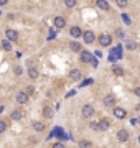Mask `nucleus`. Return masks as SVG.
Listing matches in <instances>:
<instances>
[{"label": "nucleus", "mask_w": 140, "mask_h": 148, "mask_svg": "<svg viewBox=\"0 0 140 148\" xmlns=\"http://www.w3.org/2000/svg\"><path fill=\"white\" fill-rule=\"evenodd\" d=\"M122 58V46H115L111 49V54H109V59L111 61H117Z\"/></svg>", "instance_id": "f257e3e1"}, {"label": "nucleus", "mask_w": 140, "mask_h": 148, "mask_svg": "<svg viewBox=\"0 0 140 148\" xmlns=\"http://www.w3.org/2000/svg\"><path fill=\"white\" fill-rule=\"evenodd\" d=\"M94 114V107L91 105V104H86V105H82V109H81V115L84 117V119H89V117H92Z\"/></svg>", "instance_id": "f03ea898"}, {"label": "nucleus", "mask_w": 140, "mask_h": 148, "mask_svg": "<svg viewBox=\"0 0 140 148\" xmlns=\"http://www.w3.org/2000/svg\"><path fill=\"white\" fill-rule=\"evenodd\" d=\"M82 40H84V43H86V45H92L94 40H96V35H94V31H91V30L82 31Z\"/></svg>", "instance_id": "7ed1b4c3"}, {"label": "nucleus", "mask_w": 140, "mask_h": 148, "mask_svg": "<svg viewBox=\"0 0 140 148\" xmlns=\"http://www.w3.org/2000/svg\"><path fill=\"white\" fill-rule=\"evenodd\" d=\"M99 45L100 46H111L112 45V36L107 33H102L99 36Z\"/></svg>", "instance_id": "20e7f679"}, {"label": "nucleus", "mask_w": 140, "mask_h": 148, "mask_svg": "<svg viewBox=\"0 0 140 148\" xmlns=\"http://www.w3.org/2000/svg\"><path fill=\"white\" fill-rule=\"evenodd\" d=\"M79 59H81V63H91V61L94 59L92 58V53H89V51H84V49H82V51H81L79 53Z\"/></svg>", "instance_id": "39448f33"}, {"label": "nucleus", "mask_w": 140, "mask_h": 148, "mask_svg": "<svg viewBox=\"0 0 140 148\" xmlns=\"http://www.w3.org/2000/svg\"><path fill=\"white\" fill-rule=\"evenodd\" d=\"M15 99H17V102H18L20 105H25V104L28 102V95H27V92H18Z\"/></svg>", "instance_id": "423d86ee"}, {"label": "nucleus", "mask_w": 140, "mask_h": 148, "mask_svg": "<svg viewBox=\"0 0 140 148\" xmlns=\"http://www.w3.org/2000/svg\"><path fill=\"white\" fill-rule=\"evenodd\" d=\"M114 115H115L117 119L122 120V119H125V117H127V110H124L122 107H115V109H114Z\"/></svg>", "instance_id": "0eeeda50"}, {"label": "nucleus", "mask_w": 140, "mask_h": 148, "mask_svg": "<svg viewBox=\"0 0 140 148\" xmlns=\"http://www.w3.org/2000/svg\"><path fill=\"white\" fill-rule=\"evenodd\" d=\"M117 140H119V141H127V140H129V132L124 130V128L119 130V132H117Z\"/></svg>", "instance_id": "6e6552de"}, {"label": "nucleus", "mask_w": 140, "mask_h": 148, "mask_svg": "<svg viewBox=\"0 0 140 148\" xmlns=\"http://www.w3.org/2000/svg\"><path fill=\"white\" fill-rule=\"evenodd\" d=\"M5 35H7V40L8 41H17V40H18V33H17L15 30H7Z\"/></svg>", "instance_id": "1a4fd4ad"}, {"label": "nucleus", "mask_w": 140, "mask_h": 148, "mask_svg": "<svg viewBox=\"0 0 140 148\" xmlns=\"http://www.w3.org/2000/svg\"><path fill=\"white\" fill-rule=\"evenodd\" d=\"M10 117H12V120H21V119L25 117V112H23V110H13V112L10 114Z\"/></svg>", "instance_id": "9d476101"}, {"label": "nucleus", "mask_w": 140, "mask_h": 148, "mask_svg": "<svg viewBox=\"0 0 140 148\" xmlns=\"http://www.w3.org/2000/svg\"><path fill=\"white\" fill-rule=\"evenodd\" d=\"M54 27L56 28H64L66 27V20L63 17H54Z\"/></svg>", "instance_id": "9b49d317"}, {"label": "nucleus", "mask_w": 140, "mask_h": 148, "mask_svg": "<svg viewBox=\"0 0 140 148\" xmlns=\"http://www.w3.org/2000/svg\"><path fill=\"white\" fill-rule=\"evenodd\" d=\"M69 79H71V81L81 79V71L79 69H71V71H69Z\"/></svg>", "instance_id": "f8f14e48"}, {"label": "nucleus", "mask_w": 140, "mask_h": 148, "mask_svg": "<svg viewBox=\"0 0 140 148\" xmlns=\"http://www.w3.org/2000/svg\"><path fill=\"white\" fill-rule=\"evenodd\" d=\"M69 33H71V36H73V38H79L81 35H82V31H81L79 27H73L71 30H69Z\"/></svg>", "instance_id": "ddd939ff"}, {"label": "nucleus", "mask_w": 140, "mask_h": 148, "mask_svg": "<svg viewBox=\"0 0 140 148\" xmlns=\"http://www.w3.org/2000/svg\"><path fill=\"white\" fill-rule=\"evenodd\" d=\"M104 104H106L107 107H112L114 104H115V97L114 95H106L104 97Z\"/></svg>", "instance_id": "4468645a"}, {"label": "nucleus", "mask_w": 140, "mask_h": 148, "mask_svg": "<svg viewBox=\"0 0 140 148\" xmlns=\"http://www.w3.org/2000/svg\"><path fill=\"white\" fill-rule=\"evenodd\" d=\"M99 127H100V132H102V130H107V128L111 127V120H109V119H102V120L99 122Z\"/></svg>", "instance_id": "2eb2a0df"}, {"label": "nucleus", "mask_w": 140, "mask_h": 148, "mask_svg": "<svg viewBox=\"0 0 140 148\" xmlns=\"http://www.w3.org/2000/svg\"><path fill=\"white\" fill-rule=\"evenodd\" d=\"M43 115H45V119H51L54 115V110L51 107H45L43 109Z\"/></svg>", "instance_id": "dca6fc26"}, {"label": "nucleus", "mask_w": 140, "mask_h": 148, "mask_svg": "<svg viewBox=\"0 0 140 148\" xmlns=\"http://www.w3.org/2000/svg\"><path fill=\"white\" fill-rule=\"evenodd\" d=\"M0 46H2V49H5V51H12V45H10L8 40H2L0 41Z\"/></svg>", "instance_id": "f3484780"}, {"label": "nucleus", "mask_w": 140, "mask_h": 148, "mask_svg": "<svg viewBox=\"0 0 140 148\" xmlns=\"http://www.w3.org/2000/svg\"><path fill=\"white\" fill-rule=\"evenodd\" d=\"M96 3H97V7H99L100 10H109V2H107V0H97Z\"/></svg>", "instance_id": "a211bd4d"}, {"label": "nucleus", "mask_w": 140, "mask_h": 148, "mask_svg": "<svg viewBox=\"0 0 140 148\" xmlns=\"http://www.w3.org/2000/svg\"><path fill=\"white\" fill-rule=\"evenodd\" d=\"M69 48H71L73 51H76V53H81V51H82V49H81V45L78 41H71V43H69Z\"/></svg>", "instance_id": "6ab92c4d"}, {"label": "nucleus", "mask_w": 140, "mask_h": 148, "mask_svg": "<svg viewBox=\"0 0 140 148\" xmlns=\"http://www.w3.org/2000/svg\"><path fill=\"white\" fill-rule=\"evenodd\" d=\"M33 128H35V132H43V130H45V125H43L41 122H33Z\"/></svg>", "instance_id": "aec40b11"}, {"label": "nucleus", "mask_w": 140, "mask_h": 148, "mask_svg": "<svg viewBox=\"0 0 140 148\" xmlns=\"http://www.w3.org/2000/svg\"><path fill=\"white\" fill-rule=\"evenodd\" d=\"M28 76H30L31 79H36V77H38V69H35V67H30V69H28Z\"/></svg>", "instance_id": "412c9836"}, {"label": "nucleus", "mask_w": 140, "mask_h": 148, "mask_svg": "<svg viewBox=\"0 0 140 148\" xmlns=\"http://www.w3.org/2000/svg\"><path fill=\"white\" fill-rule=\"evenodd\" d=\"M79 148H92V143L87 140H81L79 141Z\"/></svg>", "instance_id": "4be33fe9"}, {"label": "nucleus", "mask_w": 140, "mask_h": 148, "mask_svg": "<svg viewBox=\"0 0 140 148\" xmlns=\"http://www.w3.org/2000/svg\"><path fill=\"white\" fill-rule=\"evenodd\" d=\"M112 71H114V74H115V76H122V74H124V69H122L120 66H114Z\"/></svg>", "instance_id": "5701e85b"}, {"label": "nucleus", "mask_w": 140, "mask_h": 148, "mask_svg": "<svg viewBox=\"0 0 140 148\" xmlns=\"http://www.w3.org/2000/svg\"><path fill=\"white\" fill-rule=\"evenodd\" d=\"M115 3L119 5V8H124L129 5V0H115Z\"/></svg>", "instance_id": "b1692460"}, {"label": "nucleus", "mask_w": 140, "mask_h": 148, "mask_svg": "<svg viewBox=\"0 0 140 148\" xmlns=\"http://www.w3.org/2000/svg\"><path fill=\"white\" fill-rule=\"evenodd\" d=\"M64 5H66L68 8H73L74 5H76V0H64Z\"/></svg>", "instance_id": "393cba45"}, {"label": "nucleus", "mask_w": 140, "mask_h": 148, "mask_svg": "<svg viewBox=\"0 0 140 148\" xmlns=\"http://www.w3.org/2000/svg\"><path fill=\"white\" fill-rule=\"evenodd\" d=\"M89 127L92 128V130H96V132H100V127H99V122H92Z\"/></svg>", "instance_id": "a878e982"}, {"label": "nucleus", "mask_w": 140, "mask_h": 148, "mask_svg": "<svg viewBox=\"0 0 140 148\" xmlns=\"http://www.w3.org/2000/svg\"><path fill=\"white\" fill-rule=\"evenodd\" d=\"M122 20H124V23H125V25H130V23H132V20H130V17H129V15H122Z\"/></svg>", "instance_id": "bb28decb"}, {"label": "nucleus", "mask_w": 140, "mask_h": 148, "mask_svg": "<svg viewBox=\"0 0 140 148\" xmlns=\"http://www.w3.org/2000/svg\"><path fill=\"white\" fill-rule=\"evenodd\" d=\"M5 128H7V123H5L3 120H0V133H2V132H5Z\"/></svg>", "instance_id": "cd10ccee"}, {"label": "nucleus", "mask_w": 140, "mask_h": 148, "mask_svg": "<svg viewBox=\"0 0 140 148\" xmlns=\"http://www.w3.org/2000/svg\"><path fill=\"white\" fill-rule=\"evenodd\" d=\"M127 48H129V49H135V48H137V45H135L133 41H129V43H127Z\"/></svg>", "instance_id": "c85d7f7f"}, {"label": "nucleus", "mask_w": 140, "mask_h": 148, "mask_svg": "<svg viewBox=\"0 0 140 148\" xmlns=\"http://www.w3.org/2000/svg\"><path fill=\"white\" fill-rule=\"evenodd\" d=\"M91 82H92V79H86V81H84L82 84H81V87H84V86H89Z\"/></svg>", "instance_id": "c756f323"}, {"label": "nucleus", "mask_w": 140, "mask_h": 148, "mask_svg": "<svg viewBox=\"0 0 140 148\" xmlns=\"http://www.w3.org/2000/svg\"><path fill=\"white\" fill-rule=\"evenodd\" d=\"M115 35H117L119 38H124V31H122V30H117V31H115Z\"/></svg>", "instance_id": "7c9ffc66"}, {"label": "nucleus", "mask_w": 140, "mask_h": 148, "mask_svg": "<svg viewBox=\"0 0 140 148\" xmlns=\"http://www.w3.org/2000/svg\"><path fill=\"white\" fill-rule=\"evenodd\" d=\"M133 94L137 95V97H140V87H135V89H133Z\"/></svg>", "instance_id": "2f4dec72"}, {"label": "nucleus", "mask_w": 140, "mask_h": 148, "mask_svg": "<svg viewBox=\"0 0 140 148\" xmlns=\"http://www.w3.org/2000/svg\"><path fill=\"white\" fill-rule=\"evenodd\" d=\"M53 148H66V147H64L63 143H54V145H53Z\"/></svg>", "instance_id": "473e14b6"}, {"label": "nucleus", "mask_w": 140, "mask_h": 148, "mask_svg": "<svg viewBox=\"0 0 140 148\" xmlns=\"http://www.w3.org/2000/svg\"><path fill=\"white\" fill-rule=\"evenodd\" d=\"M15 74H17V76H20V74H21V67H15Z\"/></svg>", "instance_id": "72a5a7b5"}, {"label": "nucleus", "mask_w": 140, "mask_h": 148, "mask_svg": "<svg viewBox=\"0 0 140 148\" xmlns=\"http://www.w3.org/2000/svg\"><path fill=\"white\" fill-rule=\"evenodd\" d=\"M33 94V87H28L27 89V95H31Z\"/></svg>", "instance_id": "f704fd0d"}, {"label": "nucleus", "mask_w": 140, "mask_h": 148, "mask_svg": "<svg viewBox=\"0 0 140 148\" xmlns=\"http://www.w3.org/2000/svg\"><path fill=\"white\" fill-rule=\"evenodd\" d=\"M7 2L8 0H0V5H7Z\"/></svg>", "instance_id": "c9c22d12"}, {"label": "nucleus", "mask_w": 140, "mask_h": 148, "mask_svg": "<svg viewBox=\"0 0 140 148\" xmlns=\"http://www.w3.org/2000/svg\"><path fill=\"white\" fill-rule=\"evenodd\" d=\"M2 112H3V107H2V105H0V114H2Z\"/></svg>", "instance_id": "e433bc0d"}, {"label": "nucleus", "mask_w": 140, "mask_h": 148, "mask_svg": "<svg viewBox=\"0 0 140 148\" xmlns=\"http://www.w3.org/2000/svg\"><path fill=\"white\" fill-rule=\"evenodd\" d=\"M137 123H139V125H140V117H139V119H137Z\"/></svg>", "instance_id": "4c0bfd02"}, {"label": "nucleus", "mask_w": 140, "mask_h": 148, "mask_svg": "<svg viewBox=\"0 0 140 148\" xmlns=\"http://www.w3.org/2000/svg\"><path fill=\"white\" fill-rule=\"evenodd\" d=\"M139 143H140V135H139Z\"/></svg>", "instance_id": "58836bf2"}]
</instances>
